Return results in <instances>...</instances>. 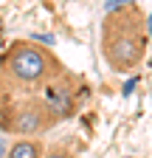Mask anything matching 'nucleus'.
<instances>
[{"label": "nucleus", "instance_id": "f257e3e1", "mask_svg": "<svg viewBox=\"0 0 152 158\" xmlns=\"http://www.w3.org/2000/svg\"><path fill=\"white\" fill-rule=\"evenodd\" d=\"M87 82L51 48L17 40L0 56V130L11 135L48 133L87 99Z\"/></svg>", "mask_w": 152, "mask_h": 158}, {"label": "nucleus", "instance_id": "f03ea898", "mask_svg": "<svg viewBox=\"0 0 152 158\" xmlns=\"http://www.w3.org/2000/svg\"><path fill=\"white\" fill-rule=\"evenodd\" d=\"M149 48L146 14L141 6L127 3L104 14L102 20V56L116 73L135 71Z\"/></svg>", "mask_w": 152, "mask_h": 158}, {"label": "nucleus", "instance_id": "7ed1b4c3", "mask_svg": "<svg viewBox=\"0 0 152 158\" xmlns=\"http://www.w3.org/2000/svg\"><path fill=\"white\" fill-rule=\"evenodd\" d=\"M9 158H42V144L37 138H20L11 144Z\"/></svg>", "mask_w": 152, "mask_h": 158}, {"label": "nucleus", "instance_id": "20e7f679", "mask_svg": "<svg viewBox=\"0 0 152 158\" xmlns=\"http://www.w3.org/2000/svg\"><path fill=\"white\" fill-rule=\"evenodd\" d=\"M42 158H76L68 147H62V144H56V147H48V152H42Z\"/></svg>", "mask_w": 152, "mask_h": 158}, {"label": "nucleus", "instance_id": "39448f33", "mask_svg": "<svg viewBox=\"0 0 152 158\" xmlns=\"http://www.w3.org/2000/svg\"><path fill=\"white\" fill-rule=\"evenodd\" d=\"M127 3H132V0H107V11L118 9V6H127Z\"/></svg>", "mask_w": 152, "mask_h": 158}, {"label": "nucleus", "instance_id": "423d86ee", "mask_svg": "<svg viewBox=\"0 0 152 158\" xmlns=\"http://www.w3.org/2000/svg\"><path fill=\"white\" fill-rule=\"evenodd\" d=\"M135 85H138V76H132V79H130V82L124 85V93H132V88H135Z\"/></svg>", "mask_w": 152, "mask_h": 158}, {"label": "nucleus", "instance_id": "0eeeda50", "mask_svg": "<svg viewBox=\"0 0 152 158\" xmlns=\"http://www.w3.org/2000/svg\"><path fill=\"white\" fill-rule=\"evenodd\" d=\"M146 31H149V37H152V14H149V20H146Z\"/></svg>", "mask_w": 152, "mask_h": 158}]
</instances>
